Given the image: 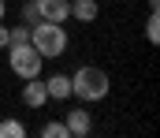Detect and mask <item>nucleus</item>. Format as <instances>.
Returning a JSON list of instances; mask_svg holds the SVG:
<instances>
[{
	"label": "nucleus",
	"mask_w": 160,
	"mask_h": 138,
	"mask_svg": "<svg viewBox=\"0 0 160 138\" xmlns=\"http://www.w3.org/2000/svg\"><path fill=\"white\" fill-rule=\"evenodd\" d=\"M108 71H101V67H78L75 75H71V93H78V101H101V97H108Z\"/></svg>",
	"instance_id": "1"
},
{
	"label": "nucleus",
	"mask_w": 160,
	"mask_h": 138,
	"mask_svg": "<svg viewBox=\"0 0 160 138\" xmlns=\"http://www.w3.org/2000/svg\"><path fill=\"white\" fill-rule=\"evenodd\" d=\"M30 45L38 49L41 56L56 60V56H63V49H67V34H63L60 23H38V26H30Z\"/></svg>",
	"instance_id": "2"
},
{
	"label": "nucleus",
	"mask_w": 160,
	"mask_h": 138,
	"mask_svg": "<svg viewBox=\"0 0 160 138\" xmlns=\"http://www.w3.org/2000/svg\"><path fill=\"white\" fill-rule=\"evenodd\" d=\"M41 56L38 49L30 45H8V64H11V71L19 75V79H38V71H41Z\"/></svg>",
	"instance_id": "3"
},
{
	"label": "nucleus",
	"mask_w": 160,
	"mask_h": 138,
	"mask_svg": "<svg viewBox=\"0 0 160 138\" xmlns=\"http://www.w3.org/2000/svg\"><path fill=\"white\" fill-rule=\"evenodd\" d=\"M34 8H38L41 23H60L63 26V19L71 15V0H34Z\"/></svg>",
	"instance_id": "4"
},
{
	"label": "nucleus",
	"mask_w": 160,
	"mask_h": 138,
	"mask_svg": "<svg viewBox=\"0 0 160 138\" xmlns=\"http://www.w3.org/2000/svg\"><path fill=\"white\" fill-rule=\"evenodd\" d=\"M63 127L71 131V138H86V135H89V112L71 108V112H67V120H63Z\"/></svg>",
	"instance_id": "5"
},
{
	"label": "nucleus",
	"mask_w": 160,
	"mask_h": 138,
	"mask_svg": "<svg viewBox=\"0 0 160 138\" xmlns=\"http://www.w3.org/2000/svg\"><path fill=\"white\" fill-rule=\"evenodd\" d=\"M22 101H26L30 108H41V105L48 101V90H45V82H41V79H26V90H22Z\"/></svg>",
	"instance_id": "6"
},
{
	"label": "nucleus",
	"mask_w": 160,
	"mask_h": 138,
	"mask_svg": "<svg viewBox=\"0 0 160 138\" xmlns=\"http://www.w3.org/2000/svg\"><path fill=\"white\" fill-rule=\"evenodd\" d=\"M45 90H48L52 101H63V97H71V79H67V75H52V79L45 82Z\"/></svg>",
	"instance_id": "7"
},
{
	"label": "nucleus",
	"mask_w": 160,
	"mask_h": 138,
	"mask_svg": "<svg viewBox=\"0 0 160 138\" xmlns=\"http://www.w3.org/2000/svg\"><path fill=\"white\" fill-rule=\"evenodd\" d=\"M97 11H101V8H97V0H75V4H71V15H75L78 23H93V19H97Z\"/></svg>",
	"instance_id": "8"
},
{
	"label": "nucleus",
	"mask_w": 160,
	"mask_h": 138,
	"mask_svg": "<svg viewBox=\"0 0 160 138\" xmlns=\"http://www.w3.org/2000/svg\"><path fill=\"white\" fill-rule=\"evenodd\" d=\"M0 138H26V127L19 120H0Z\"/></svg>",
	"instance_id": "9"
},
{
	"label": "nucleus",
	"mask_w": 160,
	"mask_h": 138,
	"mask_svg": "<svg viewBox=\"0 0 160 138\" xmlns=\"http://www.w3.org/2000/svg\"><path fill=\"white\" fill-rule=\"evenodd\" d=\"M145 38H149V45H157V41H160V19H157V11H149V23H145Z\"/></svg>",
	"instance_id": "10"
},
{
	"label": "nucleus",
	"mask_w": 160,
	"mask_h": 138,
	"mask_svg": "<svg viewBox=\"0 0 160 138\" xmlns=\"http://www.w3.org/2000/svg\"><path fill=\"white\" fill-rule=\"evenodd\" d=\"M41 138H71V131H67L63 123H45V127H41Z\"/></svg>",
	"instance_id": "11"
},
{
	"label": "nucleus",
	"mask_w": 160,
	"mask_h": 138,
	"mask_svg": "<svg viewBox=\"0 0 160 138\" xmlns=\"http://www.w3.org/2000/svg\"><path fill=\"white\" fill-rule=\"evenodd\" d=\"M30 41V26H15V30H8V45H26Z\"/></svg>",
	"instance_id": "12"
},
{
	"label": "nucleus",
	"mask_w": 160,
	"mask_h": 138,
	"mask_svg": "<svg viewBox=\"0 0 160 138\" xmlns=\"http://www.w3.org/2000/svg\"><path fill=\"white\" fill-rule=\"evenodd\" d=\"M22 19H26V26H38V23H41V15H38V8H34V4H26V8H22Z\"/></svg>",
	"instance_id": "13"
},
{
	"label": "nucleus",
	"mask_w": 160,
	"mask_h": 138,
	"mask_svg": "<svg viewBox=\"0 0 160 138\" xmlns=\"http://www.w3.org/2000/svg\"><path fill=\"white\" fill-rule=\"evenodd\" d=\"M0 49H8V26L0 23Z\"/></svg>",
	"instance_id": "14"
},
{
	"label": "nucleus",
	"mask_w": 160,
	"mask_h": 138,
	"mask_svg": "<svg viewBox=\"0 0 160 138\" xmlns=\"http://www.w3.org/2000/svg\"><path fill=\"white\" fill-rule=\"evenodd\" d=\"M4 11H8V8H4V0H0V23H4Z\"/></svg>",
	"instance_id": "15"
}]
</instances>
